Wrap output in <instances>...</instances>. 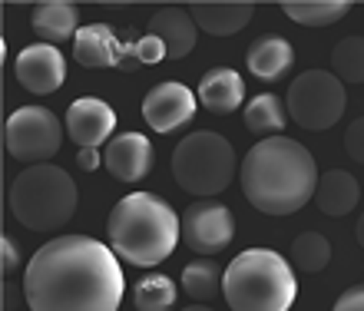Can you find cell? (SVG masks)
I'll return each instance as SVG.
<instances>
[{
	"label": "cell",
	"mask_w": 364,
	"mask_h": 311,
	"mask_svg": "<svg viewBox=\"0 0 364 311\" xmlns=\"http://www.w3.org/2000/svg\"><path fill=\"white\" fill-rule=\"evenodd\" d=\"M242 192L262 215H291L311 202L318 163L298 139L269 136L245 153L239 169Z\"/></svg>",
	"instance_id": "7a4b0ae2"
},
{
	"label": "cell",
	"mask_w": 364,
	"mask_h": 311,
	"mask_svg": "<svg viewBox=\"0 0 364 311\" xmlns=\"http://www.w3.org/2000/svg\"><path fill=\"white\" fill-rule=\"evenodd\" d=\"M288 119H295L308 133H325L345 116L348 97L345 83L328 73V70H305L301 77L291 80L285 97Z\"/></svg>",
	"instance_id": "52a82bcc"
},
{
	"label": "cell",
	"mask_w": 364,
	"mask_h": 311,
	"mask_svg": "<svg viewBox=\"0 0 364 311\" xmlns=\"http://www.w3.org/2000/svg\"><path fill=\"white\" fill-rule=\"evenodd\" d=\"M355 232H358V245L364 249V212H361V219H358V229H355Z\"/></svg>",
	"instance_id": "1f68e13d"
},
{
	"label": "cell",
	"mask_w": 364,
	"mask_h": 311,
	"mask_svg": "<svg viewBox=\"0 0 364 311\" xmlns=\"http://www.w3.org/2000/svg\"><path fill=\"white\" fill-rule=\"evenodd\" d=\"M331 67L341 83H364V37H345L331 50Z\"/></svg>",
	"instance_id": "484cf974"
},
{
	"label": "cell",
	"mask_w": 364,
	"mask_h": 311,
	"mask_svg": "<svg viewBox=\"0 0 364 311\" xmlns=\"http://www.w3.org/2000/svg\"><path fill=\"white\" fill-rule=\"evenodd\" d=\"M182 311H212L209 305H189V308H182Z\"/></svg>",
	"instance_id": "d6a6232c"
},
{
	"label": "cell",
	"mask_w": 364,
	"mask_h": 311,
	"mask_svg": "<svg viewBox=\"0 0 364 311\" xmlns=\"http://www.w3.org/2000/svg\"><path fill=\"white\" fill-rule=\"evenodd\" d=\"M235 173H239L235 149L219 133H209V129L189 133L173 149V175L182 192L189 195L209 199V195L225 192L232 179H235Z\"/></svg>",
	"instance_id": "8992f818"
},
{
	"label": "cell",
	"mask_w": 364,
	"mask_h": 311,
	"mask_svg": "<svg viewBox=\"0 0 364 311\" xmlns=\"http://www.w3.org/2000/svg\"><path fill=\"white\" fill-rule=\"evenodd\" d=\"M196 109H199V97L186 83H173V80L156 83L143 99V119L153 133H163V136L186 126L196 116Z\"/></svg>",
	"instance_id": "30bf717a"
},
{
	"label": "cell",
	"mask_w": 364,
	"mask_h": 311,
	"mask_svg": "<svg viewBox=\"0 0 364 311\" xmlns=\"http://www.w3.org/2000/svg\"><path fill=\"white\" fill-rule=\"evenodd\" d=\"M331 311H364V285H355V288L338 295V302Z\"/></svg>",
	"instance_id": "f1b7e54d"
},
{
	"label": "cell",
	"mask_w": 364,
	"mask_h": 311,
	"mask_svg": "<svg viewBox=\"0 0 364 311\" xmlns=\"http://www.w3.org/2000/svg\"><path fill=\"white\" fill-rule=\"evenodd\" d=\"M77 165L83 169V173L100 169V149H80V153H77Z\"/></svg>",
	"instance_id": "4dcf8cb0"
},
{
	"label": "cell",
	"mask_w": 364,
	"mask_h": 311,
	"mask_svg": "<svg viewBox=\"0 0 364 311\" xmlns=\"http://www.w3.org/2000/svg\"><path fill=\"white\" fill-rule=\"evenodd\" d=\"M291 262H295V268H301L308 275L325 272L328 262H331V242L321 232H301L291 242Z\"/></svg>",
	"instance_id": "cb8c5ba5"
},
{
	"label": "cell",
	"mask_w": 364,
	"mask_h": 311,
	"mask_svg": "<svg viewBox=\"0 0 364 311\" xmlns=\"http://www.w3.org/2000/svg\"><path fill=\"white\" fill-rule=\"evenodd\" d=\"M182 292L196 302H212L222 292V272L215 262H189L182 268Z\"/></svg>",
	"instance_id": "d4e9b609"
},
{
	"label": "cell",
	"mask_w": 364,
	"mask_h": 311,
	"mask_svg": "<svg viewBox=\"0 0 364 311\" xmlns=\"http://www.w3.org/2000/svg\"><path fill=\"white\" fill-rule=\"evenodd\" d=\"M106 239L116 258L136 268H153L176 252L182 239L179 215L153 192H129L106 219Z\"/></svg>",
	"instance_id": "3957f363"
},
{
	"label": "cell",
	"mask_w": 364,
	"mask_h": 311,
	"mask_svg": "<svg viewBox=\"0 0 364 311\" xmlns=\"http://www.w3.org/2000/svg\"><path fill=\"white\" fill-rule=\"evenodd\" d=\"M285 17H291L301 27H328V23H338L345 17L351 4L348 0H288L282 4Z\"/></svg>",
	"instance_id": "7402d4cb"
},
{
	"label": "cell",
	"mask_w": 364,
	"mask_h": 311,
	"mask_svg": "<svg viewBox=\"0 0 364 311\" xmlns=\"http://www.w3.org/2000/svg\"><path fill=\"white\" fill-rule=\"evenodd\" d=\"M345 149H348V156H351L355 163L364 165V116H358L355 123L348 126V133H345Z\"/></svg>",
	"instance_id": "83f0119b"
},
{
	"label": "cell",
	"mask_w": 364,
	"mask_h": 311,
	"mask_svg": "<svg viewBox=\"0 0 364 311\" xmlns=\"http://www.w3.org/2000/svg\"><path fill=\"white\" fill-rule=\"evenodd\" d=\"M123 57H126V47L106 23L80 27V33L73 37V60L80 67H90V70L123 67Z\"/></svg>",
	"instance_id": "5bb4252c"
},
{
	"label": "cell",
	"mask_w": 364,
	"mask_h": 311,
	"mask_svg": "<svg viewBox=\"0 0 364 311\" xmlns=\"http://www.w3.org/2000/svg\"><path fill=\"white\" fill-rule=\"evenodd\" d=\"M30 27H33V33L40 37V43L57 47V43H63V40L80 33V10L73 7V4H63V0L37 4V7H33V17H30Z\"/></svg>",
	"instance_id": "d6986e66"
},
{
	"label": "cell",
	"mask_w": 364,
	"mask_h": 311,
	"mask_svg": "<svg viewBox=\"0 0 364 311\" xmlns=\"http://www.w3.org/2000/svg\"><path fill=\"white\" fill-rule=\"evenodd\" d=\"M245 63H249L252 77L265 80V83H275V80H282L288 70H291V63H295V50H291V43H288L285 37L269 33V37H259L249 47Z\"/></svg>",
	"instance_id": "ac0fdd59"
},
{
	"label": "cell",
	"mask_w": 364,
	"mask_h": 311,
	"mask_svg": "<svg viewBox=\"0 0 364 311\" xmlns=\"http://www.w3.org/2000/svg\"><path fill=\"white\" fill-rule=\"evenodd\" d=\"M14 73H17V83L27 93L47 97V93H57L63 87V80H67V60L50 43H30L14 60Z\"/></svg>",
	"instance_id": "8fae6325"
},
{
	"label": "cell",
	"mask_w": 364,
	"mask_h": 311,
	"mask_svg": "<svg viewBox=\"0 0 364 311\" xmlns=\"http://www.w3.org/2000/svg\"><path fill=\"white\" fill-rule=\"evenodd\" d=\"M179 229L182 242L196 255H219L235 239V215L229 205L202 199V202H192L182 209Z\"/></svg>",
	"instance_id": "9c48e42d"
},
{
	"label": "cell",
	"mask_w": 364,
	"mask_h": 311,
	"mask_svg": "<svg viewBox=\"0 0 364 311\" xmlns=\"http://www.w3.org/2000/svg\"><path fill=\"white\" fill-rule=\"evenodd\" d=\"M106 173L119 179V182H139L153 173L156 165V149L143 133H119L106 143L103 153Z\"/></svg>",
	"instance_id": "4fadbf2b"
},
{
	"label": "cell",
	"mask_w": 364,
	"mask_h": 311,
	"mask_svg": "<svg viewBox=\"0 0 364 311\" xmlns=\"http://www.w3.org/2000/svg\"><path fill=\"white\" fill-rule=\"evenodd\" d=\"M199 103L215 116H229L245 103V80L232 67H212L196 89Z\"/></svg>",
	"instance_id": "2e32d148"
},
{
	"label": "cell",
	"mask_w": 364,
	"mask_h": 311,
	"mask_svg": "<svg viewBox=\"0 0 364 311\" xmlns=\"http://www.w3.org/2000/svg\"><path fill=\"white\" fill-rule=\"evenodd\" d=\"M196 27L212 37H232L252 23L255 7L252 4H192L189 7Z\"/></svg>",
	"instance_id": "ffe728a7"
},
{
	"label": "cell",
	"mask_w": 364,
	"mask_h": 311,
	"mask_svg": "<svg viewBox=\"0 0 364 311\" xmlns=\"http://www.w3.org/2000/svg\"><path fill=\"white\" fill-rule=\"evenodd\" d=\"M0 249H4V262H0L4 275L17 272V268H20V252H17V245H14V239H10V235H4V239H0Z\"/></svg>",
	"instance_id": "f546056e"
},
{
	"label": "cell",
	"mask_w": 364,
	"mask_h": 311,
	"mask_svg": "<svg viewBox=\"0 0 364 311\" xmlns=\"http://www.w3.org/2000/svg\"><path fill=\"white\" fill-rule=\"evenodd\" d=\"M222 298L232 311H288L298 298V282L278 252L245 249L222 275Z\"/></svg>",
	"instance_id": "277c9868"
},
{
	"label": "cell",
	"mask_w": 364,
	"mask_h": 311,
	"mask_svg": "<svg viewBox=\"0 0 364 311\" xmlns=\"http://www.w3.org/2000/svg\"><path fill=\"white\" fill-rule=\"evenodd\" d=\"M63 126H67V136L80 149H100V143H106V139L113 136L116 113L100 97H80L70 103Z\"/></svg>",
	"instance_id": "7c38bea8"
},
{
	"label": "cell",
	"mask_w": 364,
	"mask_h": 311,
	"mask_svg": "<svg viewBox=\"0 0 364 311\" xmlns=\"http://www.w3.org/2000/svg\"><path fill=\"white\" fill-rule=\"evenodd\" d=\"M123 265L109 245L90 235H57L40 245L23 272L30 311H119Z\"/></svg>",
	"instance_id": "6da1fadb"
},
{
	"label": "cell",
	"mask_w": 364,
	"mask_h": 311,
	"mask_svg": "<svg viewBox=\"0 0 364 311\" xmlns=\"http://www.w3.org/2000/svg\"><path fill=\"white\" fill-rule=\"evenodd\" d=\"M149 33L163 40L166 57L169 60H182L196 50V37H199V27L186 7H163L156 10L153 20H149Z\"/></svg>",
	"instance_id": "9a60e30c"
},
{
	"label": "cell",
	"mask_w": 364,
	"mask_h": 311,
	"mask_svg": "<svg viewBox=\"0 0 364 311\" xmlns=\"http://www.w3.org/2000/svg\"><path fill=\"white\" fill-rule=\"evenodd\" d=\"M80 202L77 182L53 163L27 165L10 185V212L30 232H57L73 219Z\"/></svg>",
	"instance_id": "5b68a950"
},
{
	"label": "cell",
	"mask_w": 364,
	"mask_h": 311,
	"mask_svg": "<svg viewBox=\"0 0 364 311\" xmlns=\"http://www.w3.org/2000/svg\"><path fill=\"white\" fill-rule=\"evenodd\" d=\"M285 119H288L285 99L275 97V93H259L255 99L245 103V129L262 139L278 136L285 129Z\"/></svg>",
	"instance_id": "44dd1931"
},
{
	"label": "cell",
	"mask_w": 364,
	"mask_h": 311,
	"mask_svg": "<svg viewBox=\"0 0 364 311\" xmlns=\"http://www.w3.org/2000/svg\"><path fill=\"white\" fill-rule=\"evenodd\" d=\"M361 202V185L351 173L345 169H328L325 175H318L315 189V205L331 219H341Z\"/></svg>",
	"instance_id": "e0dca14e"
},
{
	"label": "cell",
	"mask_w": 364,
	"mask_h": 311,
	"mask_svg": "<svg viewBox=\"0 0 364 311\" xmlns=\"http://www.w3.org/2000/svg\"><path fill=\"white\" fill-rule=\"evenodd\" d=\"M176 295L179 288L169 275H146L133 288V305L136 311H173Z\"/></svg>",
	"instance_id": "603a6c76"
},
{
	"label": "cell",
	"mask_w": 364,
	"mask_h": 311,
	"mask_svg": "<svg viewBox=\"0 0 364 311\" xmlns=\"http://www.w3.org/2000/svg\"><path fill=\"white\" fill-rule=\"evenodd\" d=\"M159 60H169V57H166L163 40L153 37V33H146L143 40H136V43H129V47H126V57H123V67H119V70L143 67V63H159Z\"/></svg>",
	"instance_id": "4316f807"
},
{
	"label": "cell",
	"mask_w": 364,
	"mask_h": 311,
	"mask_svg": "<svg viewBox=\"0 0 364 311\" xmlns=\"http://www.w3.org/2000/svg\"><path fill=\"white\" fill-rule=\"evenodd\" d=\"M63 133L67 126L47 107H20L17 113H10L4 126V146L17 163L40 165L60 153Z\"/></svg>",
	"instance_id": "ba28073f"
}]
</instances>
